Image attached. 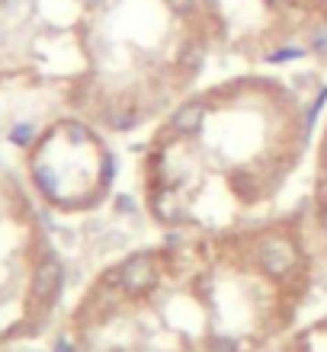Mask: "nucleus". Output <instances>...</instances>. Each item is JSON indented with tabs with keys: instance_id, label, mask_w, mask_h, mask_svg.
Listing matches in <instances>:
<instances>
[{
	"instance_id": "1",
	"label": "nucleus",
	"mask_w": 327,
	"mask_h": 352,
	"mask_svg": "<svg viewBox=\"0 0 327 352\" xmlns=\"http://www.w3.org/2000/svg\"><path fill=\"white\" fill-rule=\"evenodd\" d=\"M119 269V292L122 295H129V298H141V295H148L151 288L158 285V278H160V266H158V256L148 250H138V253H131L129 260L122 263Z\"/></svg>"
},
{
	"instance_id": "2",
	"label": "nucleus",
	"mask_w": 327,
	"mask_h": 352,
	"mask_svg": "<svg viewBox=\"0 0 327 352\" xmlns=\"http://www.w3.org/2000/svg\"><path fill=\"white\" fill-rule=\"evenodd\" d=\"M257 266L263 269V276L276 278H289L299 266V250H295V243L289 237H279V234H270V237H263L257 243Z\"/></svg>"
},
{
	"instance_id": "3",
	"label": "nucleus",
	"mask_w": 327,
	"mask_h": 352,
	"mask_svg": "<svg viewBox=\"0 0 327 352\" xmlns=\"http://www.w3.org/2000/svg\"><path fill=\"white\" fill-rule=\"evenodd\" d=\"M61 285H65V266H61V260H55V256H45V260L36 266V272H32V298H36L39 305H52L58 298V292H61Z\"/></svg>"
},
{
	"instance_id": "4",
	"label": "nucleus",
	"mask_w": 327,
	"mask_h": 352,
	"mask_svg": "<svg viewBox=\"0 0 327 352\" xmlns=\"http://www.w3.org/2000/svg\"><path fill=\"white\" fill-rule=\"evenodd\" d=\"M202 125H206V102L202 100L183 102V106H177V112L170 116V131H173V135H183V138L196 135Z\"/></svg>"
},
{
	"instance_id": "5",
	"label": "nucleus",
	"mask_w": 327,
	"mask_h": 352,
	"mask_svg": "<svg viewBox=\"0 0 327 352\" xmlns=\"http://www.w3.org/2000/svg\"><path fill=\"white\" fill-rule=\"evenodd\" d=\"M206 61V45H202V38H187V45L180 48V65L187 67L189 74H196L199 67Z\"/></svg>"
},
{
	"instance_id": "6",
	"label": "nucleus",
	"mask_w": 327,
	"mask_h": 352,
	"mask_svg": "<svg viewBox=\"0 0 327 352\" xmlns=\"http://www.w3.org/2000/svg\"><path fill=\"white\" fill-rule=\"evenodd\" d=\"M308 52L318 58H327V23H315L308 32Z\"/></svg>"
},
{
	"instance_id": "7",
	"label": "nucleus",
	"mask_w": 327,
	"mask_h": 352,
	"mask_svg": "<svg viewBox=\"0 0 327 352\" xmlns=\"http://www.w3.org/2000/svg\"><path fill=\"white\" fill-rule=\"evenodd\" d=\"M32 179H36V186H39V189H42L45 195H55L58 179H55V173H52L45 164H36V167H32Z\"/></svg>"
},
{
	"instance_id": "8",
	"label": "nucleus",
	"mask_w": 327,
	"mask_h": 352,
	"mask_svg": "<svg viewBox=\"0 0 327 352\" xmlns=\"http://www.w3.org/2000/svg\"><path fill=\"white\" fill-rule=\"evenodd\" d=\"M302 55H305V48H276V52L266 55V61L270 65H282V61H299Z\"/></svg>"
},
{
	"instance_id": "9",
	"label": "nucleus",
	"mask_w": 327,
	"mask_h": 352,
	"mask_svg": "<svg viewBox=\"0 0 327 352\" xmlns=\"http://www.w3.org/2000/svg\"><path fill=\"white\" fill-rule=\"evenodd\" d=\"M164 3H167V10L170 13H177V16H193L199 0H164Z\"/></svg>"
},
{
	"instance_id": "10",
	"label": "nucleus",
	"mask_w": 327,
	"mask_h": 352,
	"mask_svg": "<svg viewBox=\"0 0 327 352\" xmlns=\"http://www.w3.org/2000/svg\"><path fill=\"white\" fill-rule=\"evenodd\" d=\"M209 352H241V346L228 340V336H215L212 343H209Z\"/></svg>"
},
{
	"instance_id": "11",
	"label": "nucleus",
	"mask_w": 327,
	"mask_h": 352,
	"mask_svg": "<svg viewBox=\"0 0 327 352\" xmlns=\"http://www.w3.org/2000/svg\"><path fill=\"white\" fill-rule=\"evenodd\" d=\"M65 129H67V135H71V141H77V144H87V141H90V131H87L81 122H67Z\"/></svg>"
},
{
	"instance_id": "12",
	"label": "nucleus",
	"mask_w": 327,
	"mask_h": 352,
	"mask_svg": "<svg viewBox=\"0 0 327 352\" xmlns=\"http://www.w3.org/2000/svg\"><path fill=\"white\" fill-rule=\"evenodd\" d=\"M29 138H32V125H17L13 129V141L17 144H29Z\"/></svg>"
},
{
	"instance_id": "13",
	"label": "nucleus",
	"mask_w": 327,
	"mask_h": 352,
	"mask_svg": "<svg viewBox=\"0 0 327 352\" xmlns=\"http://www.w3.org/2000/svg\"><path fill=\"white\" fill-rule=\"evenodd\" d=\"M55 352H77V349L67 343V340H58V343H55Z\"/></svg>"
},
{
	"instance_id": "14",
	"label": "nucleus",
	"mask_w": 327,
	"mask_h": 352,
	"mask_svg": "<svg viewBox=\"0 0 327 352\" xmlns=\"http://www.w3.org/2000/svg\"><path fill=\"white\" fill-rule=\"evenodd\" d=\"M318 228H321V234H324V237H327V208H324V212H321V218H318Z\"/></svg>"
},
{
	"instance_id": "15",
	"label": "nucleus",
	"mask_w": 327,
	"mask_h": 352,
	"mask_svg": "<svg viewBox=\"0 0 327 352\" xmlns=\"http://www.w3.org/2000/svg\"><path fill=\"white\" fill-rule=\"evenodd\" d=\"M84 3H87V7H90V10H96V7H100V3H103V0H84Z\"/></svg>"
}]
</instances>
